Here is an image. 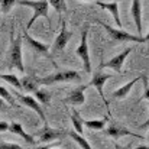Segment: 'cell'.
Masks as SVG:
<instances>
[{
    "instance_id": "obj_29",
    "label": "cell",
    "mask_w": 149,
    "mask_h": 149,
    "mask_svg": "<svg viewBox=\"0 0 149 149\" xmlns=\"http://www.w3.org/2000/svg\"><path fill=\"white\" fill-rule=\"evenodd\" d=\"M132 146H133V145H120V143H116V145H114V149H133Z\"/></svg>"
},
{
    "instance_id": "obj_31",
    "label": "cell",
    "mask_w": 149,
    "mask_h": 149,
    "mask_svg": "<svg viewBox=\"0 0 149 149\" xmlns=\"http://www.w3.org/2000/svg\"><path fill=\"white\" fill-rule=\"evenodd\" d=\"M52 146H55V145H52V143H42L41 146H38L36 149H49V148H52Z\"/></svg>"
},
{
    "instance_id": "obj_27",
    "label": "cell",
    "mask_w": 149,
    "mask_h": 149,
    "mask_svg": "<svg viewBox=\"0 0 149 149\" xmlns=\"http://www.w3.org/2000/svg\"><path fill=\"white\" fill-rule=\"evenodd\" d=\"M142 80H143V84H145V93H143V99L149 101V86H148V80H146V75H145V74L142 75Z\"/></svg>"
},
{
    "instance_id": "obj_15",
    "label": "cell",
    "mask_w": 149,
    "mask_h": 149,
    "mask_svg": "<svg viewBox=\"0 0 149 149\" xmlns=\"http://www.w3.org/2000/svg\"><path fill=\"white\" fill-rule=\"evenodd\" d=\"M9 132H12L13 135L20 136V138H22L23 141H26V143H29V145L36 143V141L33 139V136L29 135L28 132H25V129L22 127V123H19V122H12V123H10V127H9Z\"/></svg>"
},
{
    "instance_id": "obj_8",
    "label": "cell",
    "mask_w": 149,
    "mask_h": 149,
    "mask_svg": "<svg viewBox=\"0 0 149 149\" xmlns=\"http://www.w3.org/2000/svg\"><path fill=\"white\" fill-rule=\"evenodd\" d=\"M71 38H72V32H70V31L67 29V23H65V20H62L61 31H59V33L56 35L54 44H52V49H51L52 54H59V52H62V51L65 49V47L68 45V42H70Z\"/></svg>"
},
{
    "instance_id": "obj_4",
    "label": "cell",
    "mask_w": 149,
    "mask_h": 149,
    "mask_svg": "<svg viewBox=\"0 0 149 149\" xmlns=\"http://www.w3.org/2000/svg\"><path fill=\"white\" fill-rule=\"evenodd\" d=\"M22 38L23 36H12V44L9 51V64L10 68L17 70L19 72H25V65H23V54H22Z\"/></svg>"
},
{
    "instance_id": "obj_6",
    "label": "cell",
    "mask_w": 149,
    "mask_h": 149,
    "mask_svg": "<svg viewBox=\"0 0 149 149\" xmlns=\"http://www.w3.org/2000/svg\"><path fill=\"white\" fill-rule=\"evenodd\" d=\"M23 39L26 41V44L29 45V48L33 51L35 54L45 56L47 59H49L51 62H52V65H55V67H56V62L52 59V55H51V52H52V51L49 49V47H48L47 44H44V42H41V41H38V39L32 38V36L28 33V31L23 33Z\"/></svg>"
},
{
    "instance_id": "obj_16",
    "label": "cell",
    "mask_w": 149,
    "mask_h": 149,
    "mask_svg": "<svg viewBox=\"0 0 149 149\" xmlns=\"http://www.w3.org/2000/svg\"><path fill=\"white\" fill-rule=\"evenodd\" d=\"M97 4H99L100 7H103L104 10H109L111 13L113 19H114V23L119 28H122V20H120V15H119V1H116V0L114 1H107V3L97 1Z\"/></svg>"
},
{
    "instance_id": "obj_2",
    "label": "cell",
    "mask_w": 149,
    "mask_h": 149,
    "mask_svg": "<svg viewBox=\"0 0 149 149\" xmlns=\"http://www.w3.org/2000/svg\"><path fill=\"white\" fill-rule=\"evenodd\" d=\"M81 74L74 71V70H65V71H58L55 74L47 75L44 78H39L41 86H52L58 83H81Z\"/></svg>"
},
{
    "instance_id": "obj_23",
    "label": "cell",
    "mask_w": 149,
    "mask_h": 149,
    "mask_svg": "<svg viewBox=\"0 0 149 149\" xmlns=\"http://www.w3.org/2000/svg\"><path fill=\"white\" fill-rule=\"evenodd\" d=\"M49 4H51V7H54L55 12H58L59 15L67 12V3H65V0H49Z\"/></svg>"
},
{
    "instance_id": "obj_13",
    "label": "cell",
    "mask_w": 149,
    "mask_h": 149,
    "mask_svg": "<svg viewBox=\"0 0 149 149\" xmlns=\"http://www.w3.org/2000/svg\"><path fill=\"white\" fill-rule=\"evenodd\" d=\"M62 133H64L62 130H59V129H54V127H49L48 125H45L44 129L39 132V136H38L36 143H38V142H39V143H52L55 139L61 138Z\"/></svg>"
},
{
    "instance_id": "obj_26",
    "label": "cell",
    "mask_w": 149,
    "mask_h": 149,
    "mask_svg": "<svg viewBox=\"0 0 149 149\" xmlns=\"http://www.w3.org/2000/svg\"><path fill=\"white\" fill-rule=\"evenodd\" d=\"M0 149H22V146L19 143H15V142H1Z\"/></svg>"
},
{
    "instance_id": "obj_3",
    "label": "cell",
    "mask_w": 149,
    "mask_h": 149,
    "mask_svg": "<svg viewBox=\"0 0 149 149\" xmlns=\"http://www.w3.org/2000/svg\"><path fill=\"white\" fill-rule=\"evenodd\" d=\"M97 22L106 29L107 35H109L110 39L114 41V42H136V44L145 42V38L132 35V33L126 32L123 28H113V26H110V25H107V23H104V22H101V20H97Z\"/></svg>"
},
{
    "instance_id": "obj_36",
    "label": "cell",
    "mask_w": 149,
    "mask_h": 149,
    "mask_svg": "<svg viewBox=\"0 0 149 149\" xmlns=\"http://www.w3.org/2000/svg\"><path fill=\"white\" fill-rule=\"evenodd\" d=\"M148 142H149V133H148Z\"/></svg>"
},
{
    "instance_id": "obj_17",
    "label": "cell",
    "mask_w": 149,
    "mask_h": 149,
    "mask_svg": "<svg viewBox=\"0 0 149 149\" xmlns=\"http://www.w3.org/2000/svg\"><path fill=\"white\" fill-rule=\"evenodd\" d=\"M141 78H142V75H138V77H135L132 81H129V83H126L125 86H122V87H119L117 90H114V91H113V97H114V99H125V97L130 93V90L133 88V86H135Z\"/></svg>"
},
{
    "instance_id": "obj_35",
    "label": "cell",
    "mask_w": 149,
    "mask_h": 149,
    "mask_svg": "<svg viewBox=\"0 0 149 149\" xmlns=\"http://www.w3.org/2000/svg\"><path fill=\"white\" fill-rule=\"evenodd\" d=\"M116 1H119V3H120V1H122V0H116Z\"/></svg>"
},
{
    "instance_id": "obj_12",
    "label": "cell",
    "mask_w": 149,
    "mask_h": 149,
    "mask_svg": "<svg viewBox=\"0 0 149 149\" xmlns=\"http://www.w3.org/2000/svg\"><path fill=\"white\" fill-rule=\"evenodd\" d=\"M87 87H88V84L75 87L64 99V103L65 104H72V106H81V104H84L86 103V90H87Z\"/></svg>"
},
{
    "instance_id": "obj_37",
    "label": "cell",
    "mask_w": 149,
    "mask_h": 149,
    "mask_svg": "<svg viewBox=\"0 0 149 149\" xmlns=\"http://www.w3.org/2000/svg\"><path fill=\"white\" fill-rule=\"evenodd\" d=\"M86 1H87V0H86Z\"/></svg>"
},
{
    "instance_id": "obj_32",
    "label": "cell",
    "mask_w": 149,
    "mask_h": 149,
    "mask_svg": "<svg viewBox=\"0 0 149 149\" xmlns=\"http://www.w3.org/2000/svg\"><path fill=\"white\" fill-rule=\"evenodd\" d=\"M142 127H149V117L146 119V122H145V123L142 125Z\"/></svg>"
},
{
    "instance_id": "obj_24",
    "label": "cell",
    "mask_w": 149,
    "mask_h": 149,
    "mask_svg": "<svg viewBox=\"0 0 149 149\" xmlns=\"http://www.w3.org/2000/svg\"><path fill=\"white\" fill-rule=\"evenodd\" d=\"M16 3H17V0H0V12L9 13Z\"/></svg>"
},
{
    "instance_id": "obj_11",
    "label": "cell",
    "mask_w": 149,
    "mask_h": 149,
    "mask_svg": "<svg viewBox=\"0 0 149 149\" xmlns=\"http://www.w3.org/2000/svg\"><path fill=\"white\" fill-rule=\"evenodd\" d=\"M132 51H133V47L126 48L125 51H122L120 54L114 55L111 59H109L106 64H103V67L110 68V70H113V71H116V72H122V68H123V65H125V61H126L127 55H129Z\"/></svg>"
},
{
    "instance_id": "obj_34",
    "label": "cell",
    "mask_w": 149,
    "mask_h": 149,
    "mask_svg": "<svg viewBox=\"0 0 149 149\" xmlns=\"http://www.w3.org/2000/svg\"><path fill=\"white\" fill-rule=\"evenodd\" d=\"M136 149H149V146H139V148H136Z\"/></svg>"
},
{
    "instance_id": "obj_10",
    "label": "cell",
    "mask_w": 149,
    "mask_h": 149,
    "mask_svg": "<svg viewBox=\"0 0 149 149\" xmlns=\"http://www.w3.org/2000/svg\"><path fill=\"white\" fill-rule=\"evenodd\" d=\"M106 135L109 138H113V139H119V138H123V136H135V138H142V135H136L130 130H127L125 126H122L120 123L117 122H110V125L106 127Z\"/></svg>"
},
{
    "instance_id": "obj_14",
    "label": "cell",
    "mask_w": 149,
    "mask_h": 149,
    "mask_svg": "<svg viewBox=\"0 0 149 149\" xmlns=\"http://www.w3.org/2000/svg\"><path fill=\"white\" fill-rule=\"evenodd\" d=\"M130 13H132V17L136 25V32L142 33V3H141V0H132Z\"/></svg>"
},
{
    "instance_id": "obj_25",
    "label": "cell",
    "mask_w": 149,
    "mask_h": 149,
    "mask_svg": "<svg viewBox=\"0 0 149 149\" xmlns=\"http://www.w3.org/2000/svg\"><path fill=\"white\" fill-rule=\"evenodd\" d=\"M0 97H3V99L6 100V101L9 103V106L15 107V101H13L12 94H10V93L7 91V88H6V87H3V86H0Z\"/></svg>"
},
{
    "instance_id": "obj_28",
    "label": "cell",
    "mask_w": 149,
    "mask_h": 149,
    "mask_svg": "<svg viewBox=\"0 0 149 149\" xmlns=\"http://www.w3.org/2000/svg\"><path fill=\"white\" fill-rule=\"evenodd\" d=\"M9 127H10V123H7V122H4V120H1V122H0V133L7 132V130H9Z\"/></svg>"
},
{
    "instance_id": "obj_33",
    "label": "cell",
    "mask_w": 149,
    "mask_h": 149,
    "mask_svg": "<svg viewBox=\"0 0 149 149\" xmlns=\"http://www.w3.org/2000/svg\"><path fill=\"white\" fill-rule=\"evenodd\" d=\"M145 42H148V44H149V29H148V33H146V36H145Z\"/></svg>"
},
{
    "instance_id": "obj_18",
    "label": "cell",
    "mask_w": 149,
    "mask_h": 149,
    "mask_svg": "<svg viewBox=\"0 0 149 149\" xmlns=\"http://www.w3.org/2000/svg\"><path fill=\"white\" fill-rule=\"evenodd\" d=\"M22 83V90H25L26 93H35L38 90V87L41 86L39 84V78H35L32 75H26L20 80Z\"/></svg>"
},
{
    "instance_id": "obj_9",
    "label": "cell",
    "mask_w": 149,
    "mask_h": 149,
    "mask_svg": "<svg viewBox=\"0 0 149 149\" xmlns=\"http://www.w3.org/2000/svg\"><path fill=\"white\" fill-rule=\"evenodd\" d=\"M109 78H110V75H109V74H106V72H103L101 70H99V71H96V72L93 74L91 81L88 83V86H93V87H96V88H97L100 97H101V100L104 101V104H106V107H107V111H109L110 106H109V101H107L106 97H104V84L107 83V80H109Z\"/></svg>"
},
{
    "instance_id": "obj_5",
    "label": "cell",
    "mask_w": 149,
    "mask_h": 149,
    "mask_svg": "<svg viewBox=\"0 0 149 149\" xmlns=\"http://www.w3.org/2000/svg\"><path fill=\"white\" fill-rule=\"evenodd\" d=\"M75 54L78 55V58L83 61V67H84V71L87 74H91L93 72V68H91V61H90V51H88V26L84 28L83 33H81V41H80V45L77 47Z\"/></svg>"
},
{
    "instance_id": "obj_22",
    "label": "cell",
    "mask_w": 149,
    "mask_h": 149,
    "mask_svg": "<svg viewBox=\"0 0 149 149\" xmlns=\"http://www.w3.org/2000/svg\"><path fill=\"white\" fill-rule=\"evenodd\" d=\"M70 138H71L75 143H78V146L81 149H93L91 145L87 142V139L84 138V135H80V133H77L75 130H71V132H70Z\"/></svg>"
},
{
    "instance_id": "obj_21",
    "label": "cell",
    "mask_w": 149,
    "mask_h": 149,
    "mask_svg": "<svg viewBox=\"0 0 149 149\" xmlns=\"http://www.w3.org/2000/svg\"><path fill=\"white\" fill-rule=\"evenodd\" d=\"M35 97H36V100H38L41 104L48 106V104L51 103L52 94H51V91L48 90V88H38V90L35 91Z\"/></svg>"
},
{
    "instance_id": "obj_19",
    "label": "cell",
    "mask_w": 149,
    "mask_h": 149,
    "mask_svg": "<svg viewBox=\"0 0 149 149\" xmlns=\"http://www.w3.org/2000/svg\"><path fill=\"white\" fill-rule=\"evenodd\" d=\"M71 123H72V127H74V130L77 133L84 135V119L81 117L78 110L72 109V111H71Z\"/></svg>"
},
{
    "instance_id": "obj_7",
    "label": "cell",
    "mask_w": 149,
    "mask_h": 149,
    "mask_svg": "<svg viewBox=\"0 0 149 149\" xmlns=\"http://www.w3.org/2000/svg\"><path fill=\"white\" fill-rule=\"evenodd\" d=\"M15 96L17 97V100H19L23 106H26V107H29L31 110H33V111L39 116V119L47 125V117H45V113H44L42 104L36 100L35 96H29V94H19V93H15Z\"/></svg>"
},
{
    "instance_id": "obj_30",
    "label": "cell",
    "mask_w": 149,
    "mask_h": 149,
    "mask_svg": "<svg viewBox=\"0 0 149 149\" xmlns=\"http://www.w3.org/2000/svg\"><path fill=\"white\" fill-rule=\"evenodd\" d=\"M7 101L3 99V97H0V110H4V109H7V104H6Z\"/></svg>"
},
{
    "instance_id": "obj_1",
    "label": "cell",
    "mask_w": 149,
    "mask_h": 149,
    "mask_svg": "<svg viewBox=\"0 0 149 149\" xmlns=\"http://www.w3.org/2000/svg\"><path fill=\"white\" fill-rule=\"evenodd\" d=\"M17 4L26 6L33 12L26 25V31H31V28L39 17H45L49 20V0H17Z\"/></svg>"
},
{
    "instance_id": "obj_20",
    "label": "cell",
    "mask_w": 149,
    "mask_h": 149,
    "mask_svg": "<svg viewBox=\"0 0 149 149\" xmlns=\"http://www.w3.org/2000/svg\"><path fill=\"white\" fill-rule=\"evenodd\" d=\"M109 119L104 117V119H97V120H84V126L91 129V130H103L106 129V125H107Z\"/></svg>"
}]
</instances>
